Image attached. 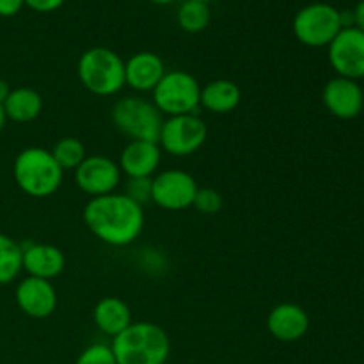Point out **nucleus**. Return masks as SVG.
<instances>
[{
    "label": "nucleus",
    "mask_w": 364,
    "mask_h": 364,
    "mask_svg": "<svg viewBox=\"0 0 364 364\" xmlns=\"http://www.w3.org/2000/svg\"><path fill=\"white\" fill-rule=\"evenodd\" d=\"M82 219L98 240L112 247L134 244L144 230L142 205L117 192L89 199Z\"/></svg>",
    "instance_id": "obj_1"
},
{
    "label": "nucleus",
    "mask_w": 364,
    "mask_h": 364,
    "mask_svg": "<svg viewBox=\"0 0 364 364\" xmlns=\"http://www.w3.org/2000/svg\"><path fill=\"white\" fill-rule=\"evenodd\" d=\"M110 348L117 364H166L171 340L166 331L153 322H132L112 338Z\"/></svg>",
    "instance_id": "obj_2"
},
{
    "label": "nucleus",
    "mask_w": 364,
    "mask_h": 364,
    "mask_svg": "<svg viewBox=\"0 0 364 364\" xmlns=\"http://www.w3.org/2000/svg\"><path fill=\"white\" fill-rule=\"evenodd\" d=\"M13 178L18 188L31 198H48L59 191L64 171L45 148L21 149L13 164Z\"/></svg>",
    "instance_id": "obj_3"
},
{
    "label": "nucleus",
    "mask_w": 364,
    "mask_h": 364,
    "mask_svg": "<svg viewBox=\"0 0 364 364\" xmlns=\"http://www.w3.org/2000/svg\"><path fill=\"white\" fill-rule=\"evenodd\" d=\"M80 84L96 96H114L124 87V60L105 46L85 50L77 63Z\"/></svg>",
    "instance_id": "obj_4"
},
{
    "label": "nucleus",
    "mask_w": 364,
    "mask_h": 364,
    "mask_svg": "<svg viewBox=\"0 0 364 364\" xmlns=\"http://www.w3.org/2000/svg\"><path fill=\"white\" fill-rule=\"evenodd\" d=\"M110 117L117 132L130 141L159 142L164 117L153 102L139 96H124L114 103Z\"/></svg>",
    "instance_id": "obj_5"
},
{
    "label": "nucleus",
    "mask_w": 364,
    "mask_h": 364,
    "mask_svg": "<svg viewBox=\"0 0 364 364\" xmlns=\"http://www.w3.org/2000/svg\"><path fill=\"white\" fill-rule=\"evenodd\" d=\"M153 105L162 116L196 114L201 100V85L188 71H166L162 80L153 89Z\"/></svg>",
    "instance_id": "obj_6"
},
{
    "label": "nucleus",
    "mask_w": 364,
    "mask_h": 364,
    "mask_svg": "<svg viewBox=\"0 0 364 364\" xmlns=\"http://www.w3.org/2000/svg\"><path fill=\"white\" fill-rule=\"evenodd\" d=\"M291 28L295 38L309 48L329 46L343 28L341 13L326 2L308 4L295 14Z\"/></svg>",
    "instance_id": "obj_7"
},
{
    "label": "nucleus",
    "mask_w": 364,
    "mask_h": 364,
    "mask_svg": "<svg viewBox=\"0 0 364 364\" xmlns=\"http://www.w3.org/2000/svg\"><path fill=\"white\" fill-rule=\"evenodd\" d=\"M208 139V127L196 114L171 116L164 119L159 146L162 151L173 156H188L205 146Z\"/></svg>",
    "instance_id": "obj_8"
},
{
    "label": "nucleus",
    "mask_w": 364,
    "mask_h": 364,
    "mask_svg": "<svg viewBox=\"0 0 364 364\" xmlns=\"http://www.w3.org/2000/svg\"><path fill=\"white\" fill-rule=\"evenodd\" d=\"M198 183L181 169H167L151 178V201L167 212H181L194 203Z\"/></svg>",
    "instance_id": "obj_9"
},
{
    "label": "nucleus",
    "mask_w": 364,
    "mask_h": 364,
    "mask_svg": "<svg viewBox=\"0 0 364 364\" xmlns=\"http://www.w3.org/2000/svg\"><path fill=\"white\" fill-rule=\"evenodd\" d=\"M329 63L338 77L361 80L364 78V32L355 27L341 28L331 41Z\"/></svg>",
    "instance_id": "obj_10"
},
{
    "label": "nucleus",
    "mask_w": 364,
    "mask_h": 364,
    "mask_svg": "<svg viewBox=\"0 0 364 364\" xmlns=\"http://www.w3.org/2000/svg\"><path fill=\"white\" fill-rule=\"evenodd\" d=\"M73 173L77 187L91 198H100V196L116 192L121 176H123L117 162L105 155L85 156Z\"/></svg>",
    "instance_id": "obj_11"
},
{
    "label": "nucleus",
    "mask_w": 364,
    "mask_h": 364,
    "mask_svg": "<svg viewBox=\"0 0 364 364\" xmlns=\"http://www.w3.org/2000/svg\"><path fill=\"white\" fill-rule=\"evenodd\" d=\"M14 297L20 311L31 318H48L57 309V291L52 281L27 276L18 283Z\"/></svg>",
    "instance_id": "obj_12"
},
{
    "label": "nucleus",
    "mask_w": 364,
    "mask_h": 364,
    "mask_svg": "<svg viewBox=\"0 0 364 364\" xmlns=\"http://www.w3.org/2000/svg\"><path fill=\"white\" fill-rule=\"evenodd\" d=\"M322 102L338 119H354L364 109V92L358 80L334 77L323 85Z\"/></svg>",
    "instance_id": "obj_13"
},
{
    "label": "nucleus",
    "mask_w": 364,
    "mask_h": 364,
    "mask_svg": "<svg viewBox=\"0 0 364 364\" xmlns=\"http://www.w3.org/2000/svg\"><path fill=\"white\" fill-rule=\"evenodd\" d=\"M66 269V256L59 247L41 242L21 245V270L31 277L52 281Z\"/></svg>",
    "instance_id": "obj_14"
},
{
    "label": "nucleus",
    "mask_w": 364,
    "mask_h": 364,
    "mask_svg": "<svg viewBox=\"0 0 364 364\" xmlns=\"http://www.w3.org/2000/svg\"><path fill=\"white\" fill-rule=\"evenodd\" d=\"M267 329L277 341L294 343L308 334L309 315L299 304L283 302L270 309L267 316Z\"/></svg>",
    "instance_id": "obj_15"
},
{
    "label": "nucleus",
    "mask_w": 364,
    "mask_h": 364,
    "mask_svg": "<svg viewBox=\"0 0 364 364\" xmlns=\"http://www.w3.org/2000/svg\"><path fill=\"white\" fill-rule=\"evenodd\" d=\"M162 162V149L159 142L130 141L121 151L117 166L121 174L130 178H153Z\"/></svg>",
    "instance_id": "obj_16"
},
{
    "label": "nucleus",
    "mask_w": 364,
    "mask_h": 364,
    "mask_svg": "<svg viewBox=\"0 0 364 364\" xmlns=\"http://www.w3.org/2000/svg\"><path fill=\"white\" fill-rule=\"evenodd\" d=\"M164 75V60L153 52H137L124 63V84L134 91L151 92Z\"/></svg>",
    "instance_id": "obj_17"
},
{
    "label": "nucleus",
    "mask_w": 364,
    "mask_h": 364,
    "mask_svg": "<svg viewBox=\"0 0 364 364\" xmlns=\"http://www.w3.org/2000/svg\"><path fill=\"white\" fill-rule=\"evenodd\" d=\"M92 320L103 334L116 338L132 323L130 306L119 297H103L92 309Z\"/></svg>",
    "instance_id": "obj_18"
},
{
    "label": "nucleus",
    "mask_w": 364,
    "mask_h": 364,
    "mask_svg": "<svg viewBox=\"0 0 364 364\" xmlns=\"http://www.w3.org/2000/svg\"><path fill=\"white\" fill-rule=\"evenodd\" d=\"M242 91L238 84L228 78H217L201 87L199 105L212 114H230L240 105Z\"/></svg>",
    "instance_id": "obj_19"
},
{
    "label": "nucleus",
    "mask_w": 364,
    "mask_h": 364,
    "mask_svg": "<svg viewBox=\"0 0 364 364\" xmlns=\"http://www.w3.org/2000/svg\"><path fill=\"white\" fill-rule=\"evenodd\" d=\"M6 119L14 123H31L38 119L43 110V98L36 89L16 87L11 89L9 96L2 105Z\"/></svg>",
    "instance_id": "obj_20"
},
{
    "label": "nucleus",
    "mask_w": 364,
    "mask_h": 364,
    "mask_svg": "<svg viewBox=\"0 0 364 364\" xmlns=\"http://www.w3.org/2000/svg\"><path fill=\"white\" fill-rule=\"evenodd\" d=\"M176 20L178 25L181 27V31L188 32V34L203 32L210 25V20H212L210 4L199 2V0H185V2L178 7Z\"/></svg>",
    "instance_id": "obj_21"
},
{
    "label": "nucleus",
    "mask_w": 364,
    "mask_h": 364,
    "mask_svg": "<svg viewBox=\"0 0 364 364\" xmlns=\"http://www.w3.org/2000/svg\"><path fill=\"white\" fill-rule=\"evenodd\" d=\"M21 272V245L0 233V287L13 283Z\"/></svg>",
    "instance_id": "obj_22"
},
{
    "label": "nucleus",
    "mask_w": 364,
    "mask_h": 364,
    "mask_svg": "<svg viewBox=\"0 0 364 364\" xmlns=\"http://www.w3.org/2000/svg\"><path fill=\"white\" fill-rule=\"evenodd\" d=\"M52 156L55 159V162L59 164V167L63 171H75L82 164V160L85 159V148L82 144V141H78L77 137H63L53 144L52 148Z\"/></svg>",
    "instance_id": "obj_23"
},
{
    "label": "nucleus",
    "mask_w": 364,
    "mask_h": 364,
    "mask_svg": "<svg viewBox=\"0 0 364 364\" xmlns=\"http://www.w3.org/2000/svg\"><path fill=\"white\" fill-rule=\"evenodd\" d=\"M196 210L203 215H215V213L220 212V208L224 206V199L220 196V192H217L215 188L203 187L198 188L196 192L194 203H192Z\"/></svg>",
    "instance_id": "obj_24"
},
{
    "label": "nucleus",
    "mask_w": 364,
    "mask_h": 364,
    "mask_svg": "<svg viewBox=\"0 0 364 364\" xmlns=\"http://www.w3.org/2000/svg\"><path fill=\"white\" fill-rule=\"evenodd\" d=\"M75 364H117L110 345L95 343L80 352Z\"/></svg>",
    "instance_id": "obj_25"
},
{
    "label": "nucleus",
    "mask_w": 364,
    "mask_h": 364,
    "mask_svg": "<svg viewBox=\"0 0 364 364\" xmlns=\"http://www.w3.org/2000/svg\"><path fill=\"white\" fill-rule=\"evenodd\" d=\"M124 194L139 205L151 201V178H130Z\"/></svg>",
    "instance_id": "obj_26"
},
{
    "label": "nucleus",
    "mask_w": 364,
    "mask_h": 364,
    "mask_svg": "<svg viewBox=\"0 0 364 364\" xmlns=\"http://www.w3.org/2000/svg\"><path fill=\"white\" fill-rule=\"evenodd\" d=\"M23 2L28 9L36 11V13H53V11L60 9L66 0H23Z\"/></svg>",
    "instance_id": "obj_27"
},
{
    "label": "nucleus",
    "mask_w": 364,
    "mask_h": 364,
    "mask_svg": "<svg viewBox=\"0 0 364 364\" xmlns=\"http://www.w3.org/2000/svg\"><path fill=\"white\" fill-rule=\"evenodd\" d=\"M25 7L23 0H0V16L11 18L16 16Z\"/></svg>",
    "instance_id": "obj_28"
},
{
    "label": "nucleus",
    "mask_w": 364,
    "mask_h": 364,
    "mask_svg": "<svg viewBox=\"0 0 364 364\" xmlns=\"http://www.w3.org/2000/svg\"><path fill=\"white\" fill-rule=\"evenodd\" d=\"M352 14H354V27L364 32V0L358 2V6L354 7Z\"/></svg>",
    "instance_id": "obj_29"
},
{
    "label": "nucleus",
    "mask_w": 364,
    "mask_h": 364,
    "mask_svg": "<svg viewBox=\"0 0 364 364\" xmlns=\"http://www.w3.org/2000/svg\"><path fill=\"white\" fill-rule=\"evenodd\" d=\"M9 92H11L9 84H7L4 78H0V105H4V102H6V98L9 96Z\"/></svg>",
    "instance_id": "obj_30"
},
{
    "label": "nucleus",
    "mask_w": 364,
    "mask_h": 364,
    "mask_svg": "<svg viewBox=\"0 0 364 364\" xmlns=\"http://www.w3.org/2000/svg\"><path fill=\"white\" fill-rule=\"evenodd\" d=\"M6 114H4V109H2V105H0V132L4 130V124H6Z\"/></svg>",
    "instance_id": "obj_31"
},
{
    "label": "nucleus",
    "mask_w": 364,
    "mask_h": 364,
    "mask_svg": "<svg viewBox=\"0 0 364 364\" xmlns=\"http://www.w3.org/2000/svg\"><path fill=\"white\" fill-rule=\"evenodd\" d=\"M149 2L156 4V6H167V4H173L176 2V0H149Z\"/></svg>",
    "instance_id": "obj_32"
},
{
    "label": "nucleus",
    "mask_w": 364,
    "mask_h": 364,
    "mask_svg": "<svg viewBox=\"0 0 364 364\" xmlns=\"http://www.w3.org/2000/svg\"><path fill=\"white\" fill-rule=\"evenodd\" d=\"M199 2H205V4H210V2H213V0H199Z\"/></svg>",
    "instance_id": "obj_33"
}]
</instances>
